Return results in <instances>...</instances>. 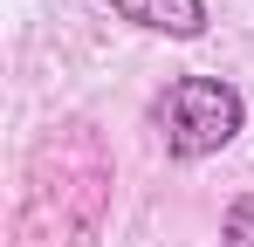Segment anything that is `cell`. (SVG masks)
<instances>
[{"label": "cell", "mask_w": 254, "mask_h": 247, "mask_svg": "<svg viewBox=\"0 0 254 247\" xmlns=\"http://www.w3.org/2000/svg\"><path fill=\"white\" fill-rule=\"evenodd\" d=\"M110 192H117V165L96 124H55L21 172L14 247H96L110 220Z\"/></svg>", "instance_id": "obj_1"}, {"label": "cell", "mask_w": 254, "mask_h": 247, "mask_svg": "<svg viewBox=\"0 0 254 247\" xmlns=\"http://www.w3.org/2000/svg\"><path fill=\"white\" fill-rule=\"evenodd\" d=\"M151 130H158L165 158L199 165L248 130V96L227 76H172L158 89V103H151Z\"/></svg>", "instance_id": "obj_2"}, {"label": "cell", "mask_w": 254, "mask_h": 247, "mask_svg": "<svg viewBox=\"0 0 254 247\" xmlns=\"http://www.w3.org/2000/svg\"><path fill=\"white\" fill-rule=\"evenodd\" d=\"M103 7L130 28H144V35H165V41H199L213 28L206 0H103Z\"/></svg>", "instance_id": "obj_3"}, {"label": "cell", "mask_w": 254, "mask_h": 247, "mask_svg": "<svg viewBox=\"0 0 254 247\" xmlns=\"http://www.w3.org/2000/svg\"><path fill=\"white\" fill-rule=\"evenodd\" d=\"M220 247H254V192H241L220 213Z\"/></svg>", "instance_id": "obj_4"}]
</instances>
